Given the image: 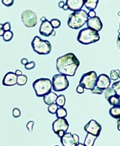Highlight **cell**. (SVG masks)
<instances>
[{"label":"cell","instance_id":"obj_1","mask_svg":"<svg viewBox=\"0 0 120 146\" xmlns=\"http://www.w3.org/2000/svg\"><path fill=\"white\" fill-rule=\"evenodd\" d=\"M80 65V62L75 54L69 53L56 59V67L60 74L73 77Z\"/></svg>","mask_w":120,"mask_h":146},{"label":"cell","instance_id":"obj_2","mask_svg":"<svg viewBox=\"0 0 120 146\" xmlns=\"http://www.w3.org/2000/svg\"><path fill=\"white\" fill-rule=\"evenodd\" d=\"M89 18L88 13L84 10H80L71 13L67 21V25L71 29L77 30L81 28Z\"/></svg>","mask_w":120,"mask_h":146},{"label":"cell","instance_id":"obj_3","mask_svg":"<svg viewBox=\"0 0 120 146\" xmlns=\"http://www.w3.org/2000/svg\"><path fill=\"white\" fill-rule=\"evenodd\" d=\"M100 37L98 32L90 28L82 29L77 35V40L83 45H89L95 43L100 40Z\"/></svg>","mask_w":120,"mask_h":146},{"label":"cell","instance_id":"obj_4","mask_svg":"<svg viewBox=\"0 0 120 146\" xmlns=\"http://www.w3.org/2000/svg\"><path fill=\"white\" fill-rule=\"evenodd\" d=\"M33 87L35 95L38 97H41L51 91L52 83L49 79L40 78L33 82Z\"/></svg>","mask_w":120,"mask_h":146},{"label":"cell","instance_id":"obj_5","mask_svg":"<svg viewBox=\"0 0 120 146\" xmlns=\"http://www.w3.org/2000/svg\"><path fill=\"white\" fill-rule=\"evenodd\" d=\"M31 46L34 52L40 55L49 54L52 51V45L50 42L41 39L38 36H34L31 42Z\"/></svg>","mask_w":120,"mask_h":146},{"label":"cell","instance_id":"obj_6","mask_svg":"<svg viewBox=\"0 0 120 146\" xmlns=\"http://www.w3.org/2000/svg\"><path fill=\"white\" fill-rule=\"evenodd\" d=\"M97 77V73L95 71H91L88 72L83 74L81 77L79 85L85 89L91 91L96 85Z\"/></svg>","mask_w":120,"mask_h":146},{"label":"cell","instance_id":"obj_7","mask_svg":"<svg viewBox=\"0 0 120 146\" xmlns=\"http://www.w3.org/2000/svg\"><path fill=\"white\" fill-rule=\"evenodd\" d=\"M52 89L55 92H61L69 87L70 83L67 76L61 74H55L52 77Z\"/></svg>","mask_w":120,"mask_h":146},{"label":"cell","instance_id":"obj_8","mask_svg":"<svg viewBox=\"0 0 120 146\" xmlns=\"http://www.w3.org/2000/svg\"><path fill=\"white\" fill-rule=\"evenodd\" d=\"M21 20L23 24L27 28H33L37 24V17L33 10H25L21 14Z\"/></svg>","mask_w":120,"mask_h":146},{"label":"cell","instance_id":"obj_9","mask_svg":"<svg viewBox=\"0 0 120 146\" xmlns=\"http://www.w3.org/2000/svg\"><path fill=\"white\" fill-rule=\"evenodd\" d=\"M60 140L63 146H76L79 143V137L76 133L66 132L60 138Z\"/></svg>","mask_w":120,"mask_h":146},{"label":"cell","instance_id":"obj_10","mask_svg":"<svg viewBox=\"0 0 120 146\" xmlns=\"http://www.w3.org/2000/svg\"><path fill=\"white\" fill-rule=\"evenodd\" d=\"M87 133H91L98 137L102 131V126L94 119H91L83 127Z\"/></svg>","mask_w":120,"mask_h":146},{"label":"cell","instance_id":"obj_11","mask_svg":"<svg viewBox=\"0 0 120 146\" xmlns=\"http://www.w3.org/2000/svg\"><path fill=\"white\" fill-rule=\"evenodd\" d=\"M69 127V124L65 118H58L52 123V130L55 134L60 130L67 132Z\"/></svg>","mask_w":120,"mask_h":146},{"label":"cell","instance_id":"obj_12","mask_svg":"<svg viewBox=\"0 0 120 146\" xmlns=\"http://www.w3.org/2000/svg\"><path fill=\"white\" fill-rule=\"evenodd\" d=\"M87 27L98 32L102 30L103 28V23L98 17L89 18L87 22Z\"/></svg>","mask_w":120,"mask_h":146},{"label":"cell","instance_id":"obj_13","mask_svg":"<svg viewBox=\"0 0 120 146\" xmlns=\"http://www.w3.org/2000/svg\"><path fill=\"white\" fill-rule=\"evenodd\" d=\"M111 83V80L110 77L105 74H101L97 77L96 86L104 91L109 87Z\"/></svg>","mask_w":120,"mask_h":146},{"label":"cell","instance_id":"obj_14","mask_svg":"<svg viewBox=\"0 0 120 146\" xmlns=\"http://www.w3.org/2000/svg\"><path fill=\"white\" fill-rule=\"evenodd\" d=\"M54 29L50 24V22L46 19L45 21L41 24L39 29V32L41 35L46 36V37H49V36H51Z\"/></svg>","mask_w":120,"mask_h":146},{"label":"cell","instance_id":"obj_15","mask_svg":"<svg viewBox=\"0 0 120 146\" xmlns=\"http://www.w3.org/2000/svg\"><path fill=\"white\" fill-rule=\"evenodd\" d=\"M18 76L15 72H9L6 73L3 79V85L6 86H12L17 84Z\"/></svg>","mask_w":120,"mask_h":146},{"label":"cell","instance_id":"obj_16","mask_svg":"<svg viewBox=\"0 0 120 146\" xmlns=\"http://www.w3.org/2000/svg\"><path fill=\"white\" fill-rule=\"evenodd\" d=\"M66 4L69 7V10L73 12L82 10L84 6L83 0H66Z\"/></svg>","mask_w":120,"mask_h":146},{"label":"cell","instance_id":"obj_17","mask_svg":"<svg viewBox=\"0 0 120 146\" xmlns=\"http://www.w3.org/2000/svg\"><path fill=\"white\" fill-rule=\"evenodd\" d=\"M43 97V102L46 105H50L51 104H53L56 102L58 96H57L56 94H55V92L50 91L48 94H47L44 96Z\"/></svg>","mask_w":120,"mask_h":146},{"label":"cell","instance_id":"obj_18","mask_svg":"<svg viewBox=\"0 0 120 146\" xmlns=\"http://www.w3.org/2000/svg\"><path fill=\"white\" fill-rule=\"evenodd\" d=\"M98 137L91 133H87L84 140V144L85 146H93L95 143L96 140Z\"/></svg>","mask_w":120,"mask_h":146},{"label":"cell","instance_id":"obj_19","mask_svg":"<svg viewBox=\"0 0 120 146\" xmlns=\"http://www.w3.org/2000/svg\"><path fill=\"white\" fill-rule=\"evenodd\" d=\"M84 5L89 10H94L98 4L99 0H83Z\"/></svg>","mask_w":120,"mask_h":146},{"label":"cell","instance_id":"obj_20","mask_svg":"<svg viewBox=\"0 0 120 146\" xmlns=\"http://www.w3.org/2000/svg\"><path fill=\"white\" fill-rule=\"evenodd\" d=\"M109 114L110 115L115 118V119H118L120 118V106H113L109 109Z\"/></svg>","mask_w":120,"mask_h":146},{"label":"cell","instance_id":"obj_21","mask_svg":"<svg viewBox=\"0 0 120 146\" xmlns=\"http://www.w3.org/2000/svg\"><path fill=\"white\" fill-rule=\"evenodd\" d=\"M108 101L109 103L112 106H120V98L117 95L112 96L111 97L109 98V100Z\"/></svg>","mask_w":120,"mask_h":146},{"label":"cell","instance_id":"obj_22","mask_svg":"<svg viewBox=\"0 0 120 146\" xmlns=\"http://www.w3.org/2000/svg\"><path fill=\"white\" fill-rule=\"evenodd\" d=\"M28 82V77L26 75L21 74L18 76L17 85L19 86H24Z\"/></svg>","mask_w":120,"mask_h":146},{"label":"cell","instance_id":"obj_23","mask_svg":"<svg viewBox=\"0 0 120 146\" xmlns=\"http://www.w3.org/2000/svg\"><path fill=\"white\" fill-rule=\"evenodd\" d=\"M67 115V111L64 107H60L56 113L57 118H66Z\"/></svg>","mask_w":120,"mask_h":146},{"label":"cell","instance_id":"obj_24","mask_svg":"<svg viewBox=\"0 0 120 146\" xmlns=\"http://www.w3.org/2000/svg\"><path fill=\"white\" fill-rule=\"evenodd\" d=\"M104 94H105V98L107 101L109 100V98L111 97L112 96L116 95L115 92L114 90L112 87L108 88L107 89L105 90Z\"/></svg>","mask_w":120,"mask_h":146},{"label":"cell","instance_id":"obj_25","mask_svg":"<svg viewBox=\"0 0 120 146\" xmlns=\"http://www.w3.org/2000/svg\"><path fill=\"white\" fill-rule=\"evenodd\" d=\"M13 38V33L12 31H6L4 32L3 36V39L5 42H10L12 40Z\"/></svg>","mask_w":120,"mask_h":146},{"label":"cell","instance_id":"obj_26","mask_svg":"<svg viewBox=\"0 0 120 146\" xmlns=\"http://www.w3.org/2000/svg\"><path fill=\"white\" fill-rule=\"evenodd\" d=\"M56 105L60 107H64L66 104V97L64 95H60L58 96L56 100Z\"/></svg>","mask_w":120,"mask_h":146},{"label":"cell","instance_id":"obj_27","mask_svg":"<svg viewBox=\"0 0 120 146\" xmlns=\"http://www.w3.org/2000/svg\"><path fill=\"white\" fill-rule=\"evenodd\" d=\"M119 70H112L110 72V79L112 80L115 81L119 79Z\"/></svg>","mask_w":120,"mask_h":146},{"label":"cell","instance_id":"obj_28","mask_svg":"<svg viewBox=\"0 0 120 146\" xmlns=\"http://www.w3.org/2000/svg\"><path fill=\"white\" fill-rule=\"evenodd\" d=\"M58 108H59L58 106L56 105V103H54L53 104H51V105H49L48 108V111L51 114H55Z\"/></svg>","mask_w":120,"mask_h":146},{"label":"cell","instance_id":"obj_29","mask_svg":"<svg viewBox=\"0 0 120 146\" xmlns=\"http://www.w3.org/2000/svg\"><path fill=\"white\" fill-rule=\"evenodd\" d=\"M112 88L115 92L116 95L120 98V80L113 83L112 85Z\"/></svg>","mask_w":120,"mask_h":146},{"label":"cell","instance_id":"obj_30","mask_svg":"<svg viewBox=\"0 0 120 146\" xmlns=\"http://www.w3.org/2000/svg\"><path fill=\"white\" fill-rule=\"evenodd\" d=\"M50 22V24H52V25L54 29H58L61 25V23L60 21L58 19H56V18L52 19Z\"/></svg>","mask_w":120,"mask_h":146},{"label":"cell","instance_id":"obj_31","mask_svg":"<svg viewBox=\"0 0 120 146\" xmlns=\"http://www.w3.org/2000/svg\"><path fill=\"white\" fill-rule=\"evenodd\" d=\"M12 115H13V117L15 118H19L20 116H21V111H20V110L19 108H14L13 109Z\"/></svg>","mask_w":120,"mask_h":146},{"label":"cell","instance_id":"obj_32","mask_svg":"<svg viewBox=\"0 0 120 146\" xmlns=\"http://www.w3.org/2000/svg\"><path fill=\"white\" fill-rule=\"evenodd\" d=\"M35 67V63L34 61L30 62L28 64H27L25 65V68L27 70H33Z\"/></svg>","mask_w":120,"mask_h":146},{"label":"cell","instance_id":"obj_33","mask_svg":"<svg viewBox=\"0 0 120 146\" xmlns=\"http://www.w3.org/2000/svg\"><path fill=\"white\" fill-rule=\"evenodd\" d=\"M14 2V0H1V3L5 6L7 7L12 6Z\"/></svg>","mask_w":120,"mask_h":146},{"label":"cell","instance_id":"obj_34","mask_svg":"<svg viewBox=\"0 0 120 146\" xmlns=\"http://www.w3.org/2000/svg\"><path fill=\"white\" fill-rule=\"evenodd\" d=\"M91 92L92 94H99V95H102L103 93V90L100 89L96 86L93 88V89L91 90Z\"/></svg>","mask_w":120,"mask_h":146},{"label":"cell","instance_id":"obj_35","mask_svg":"<svg viewBox=\"0 0 120 146\" xmlns=\"http://www.w3.org/2000/svg\"><path fill=\"white\" fill-rule=\"evenodd\" d=\"M34 125V122L33 121H30L28 123H27V125H26V127H27V129H28L29 132H32Z\"/></svg>","mask_w":120,"mask_h":146},{"label":"cell","instance_id":"obj_36","mask_svg":"<svg viewBox=\"0 0 120 146\" xmlns=\"http://www.w3.org/2000/svg\"><path fill=\"white\" fill-rule=\"evenodd\" d=\"M3 29L6 32V31H9L11 29V24L9 22H6L3 24Z\"/></svg>","mask_w":120,"mask_h":146},{"label":"cell","instance_id":"obj_37","mask_svg":"<svg viewBox=\"0 0 120 146\" xmlns=\"http://www.w3.org/2000/svg\"><path fill=\"white\" fill-rule=\"evenodd\" d=\"M76 92L78 94H82L84 93V92H85V88H83V86H82L81 85H79L76 88Z\"/></svg>","mask_w":120,"mask_h":146},{"label":"cell","instance_id":"obj_38","mask_svg":"<svg viewBox=\"0 0 120 146\" xmlns=\"http://www.w3.org/2000/svg\"><path fill=\"white\" fill-rule=\"evenodd\" d=\"M88 17H89L90 18L94 17L96 16V13L94 10H90L89 12L88 13Z\"/></svg>","mask_w":120,"mask_h":146},{"label":"cell","instance_id":"obj_39","mask_svg":"<svg viewBox=\"0 0 120 146\" xmlns=\"http://www.w3.org/2000/svg\"><path fill=\"white\" fill-rule=\"evenodd\" d=\"M5 32V31L3 29V24H0V37H3V36Z\"/></svg>","mask_w":120,"mask_h":146},{"label":"cell","instance_id":"obj_40","mask_svg":"<svg viewBox=\"0 0 120 146\" xmlns=\"http://www.w3.org/2000/svg\"><path fill=\"white\" fill-rule=\"evenodd\" d=\"M65 133H66V132L63 131V130H60V131H59L58 133H57L56 135H57V136H58L60 138H61L65 134Z\"/></svg>","mask_w":120,"mask_h":146},{"label":"cell","instance_id":"obj_41","mask_svg":"<svg viewBox=\"0 0 120 146\" xmlns=\"http://www.w3.org/2000/svg\"><path fill=\"white\" fill-rule=\"evenodd\" d=\"M20 62H21V64H22V65H24L25 66L26 64L28 63V60L27 59L23 58V59H21V60H20Z\"/></svg>","mask_w":120,"mask_h":146},{"label":"cell","instance_id":"obj_42","mask_svg":"<svg viewBox=\"0 0 120 146\" xmlns=\"http://www.w3.org/2000/svg\"><path fill=\"white\" fill-rule=\"evenodd\" d=\"M64 4H65V3H64V1H60V2L58 3V7L62 9V7L64 6Z\"/></svg>","mask_w":120,"mask_h":146},{"label":"cell","instance_id":"obj_43","mask_svg":"<svg viewBox=\"0 0 120 146\" xmlns=\"http://www.w3.org/2000/svg\"><path fill=\"white\" fill-rule=\"evenodd\" d=\"M15 74H16L17 76H19V75L22 74V72L19 70H16V71H15Z\"/></svg>","mask_w":120,"mask_h":146},{"label":"cell","instance_id":"obj_44","mask_svg":"<svg viewBox=\"0 0 120 146\" xmlns=\"http://www.w3.org/2000/svg\"><path fill=\"white\" fill-rule=\"evenodd\" d=\"M62 9H63L64 10H69V7H68L67 5L66 4H65L64 5V6L62 7Z\"/></svg>","mask_w":120,"mask_h":146},{"label":"cell","instance_id":"obj_45","mask_svg":"<svg viewBox=\"0 0 120 146\" xmlns=\"http://www.w3.org/2000/svg\"><path fill=\"white\" fill-rule=\"evenodd\" d=\"M117 45L118 46V48L120 50V40L118 39H117Z\"/></svg>","mask_w":120,"mask_h":146},{"label":"cell","instance_id":"obj_46","mask_svg":"<svg viewBox=\"0 0 120 146\" xmlns=\"http://www.w3.org/2000/svg\"><path fill=\"white\" fill-rule=\"evenodd\" d=\"M117 129L119 131H120V122L117 123Z\"/></svg>","mask_w":120,"mask_h":146},{"label":"cell","instance_id":"obj_47","mask_svg":"<svg viewBox=\"0 0 120 146\" xmlns=\"http://www.w3.org/2000/svg\"><path fill=\"white\" fill-rule=\"evenodd\" d=\"M76 146H85V145L84 144H83V143H78V144L76 145Z\"/></svg>","mask_w":120,"mask_h":146},{"label":"cell","instance_id":"obj_48","mask_svg":"<svg viewBox=\"0 0 120 146\" xmlns=\"http://www.w3.org/2000/svg\"><path fill=\"white\" fill-rule=\"evenodd\" d=\"M46 19V17H43L42 18H41L40 19V20H41L42 22L45 21Z\"/></svg>","mask_w":120,"mask_h":146},{"label":"cell","instance_id":"obj_49","mask_svg":"<svg viewBox=\"0 0 120 146\" xmlns=\"http://www.w3.org/2000/svg\"><path fill=\"white\" fill-rule=\"evenodd\" d=\"M56 35V32H55V31L54 30V31L52 32V34H51V36H55Z\"/></svg>","mask_w":120,"mask_h":146},{"label":"cell","instance_id":"obj_50","mask_svg":"<svg viewBox=\"0 0 120 146\" xmlns=\"http://www.w3.org/2000/svg\"><path fill=\"white\" fill-rule=\"evenodd\" d=\"M118 39L120 40V33H119V35H118Z\"/></svg>","mask_w":120,"mask_h":146},{"label":"cell","instance_id":"obj_51","mask_svg":"<svg viewBox=\"0 0 120 146\" xmlns=\"http://www.w3.org/2000/svg\"><path fill=\"white\" fill-rule=\"evenodd\" d=\"M118 77H119V79H120V72H119V76H118Z\"/></svg>","mask_w":120,"mask_h":146},{"label":"cell","instance_id":"obj_52","mask_svg":"<svg viewBox=\"0 0 120 146\" xmlns=\"http://www.w3.org/2000/svg\"><path fill=\"white\" fill-rule=\"evenodd\" d=\"M119 32L120 33V23H119Z\"/></svg>","mask_w":120,"mask_h":146},{"label":"cell","instance_id":"obj_53","mask_svg":"<svg viewBox=\"0 0 120 146\" xmlns=\"http://www.w3.org/2000/svg\"><path fill=\"white\" fill-rule=\"evenodd\" d=\"M54 146H59V145H54Z\"/></svg>","mask_w":120,"mask_h":146}]
</instances>
